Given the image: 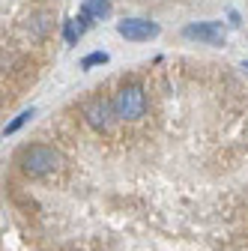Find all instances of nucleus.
<instances>
[{
    "instance_id": "nucleus-4",
    "label": "nucleus",
    "mask_w": 248,
    "mask_h": 251,
    "mask_svg": "<svg viewBox=\"0 0 248 251\" xmlns=\"http://www.w3.org/2000/svg\"><path fill=\"white\" fill-rule=\"evenodd\" d=\"M182 36L206 42V45H224V27L219 21H200V24H189L182 30Z\"/></svg>"
},
{
    "instance_id": "nucleus-1",
    "label": "nucleus",
    "mask_w": 248,
    "mask_h": 251,
    "mask_svg": "<svg viewBox=\"0 0 248 251\" xmlns=\"http://www.w3.org/2000/svg\"><path fill=\"white\" fill-rule=\"evenodd\" d=\"M18 165L27 176H45L60 168V152L45 144H30L18 152Z\"/></svg>"
},
{
    "instance_id": "nucleus-3",
    "label": "nucleus",
    "mask_w": 248,
    "mask_h": 251,
    "mask_svg": "<svg viewBox=\"0 0 248 251\" xmlns=\"http://www.w3.org/2000/svg\"><path fill=\"white\" fill-rule=\"evenodd\" d=\"M117 33L126 36L129 42H147V39H156L159 36V24L156 21H147V18H123L117 24Z\"/></svg>"
},
{
    "instance_id": "nucleus-9",
    "label": "nucleus",
    "mask_w": 248,
    "mask_h": 251,
    "mask_svg": "<svg viewBox=\"0 0 248 251\" xmlns=\"http://www.w3.org/2000/svg\"><path fill=\"white\" fill-rule=\"evenodd\" d=\"M99 63H108V54L105 51H93L81 60V69H90V66H99Z\"/></svg>"
},
{
    "instance_id": "nucleus-8",
    "label": "nucleus",
    "mask_w": 248,
    "mask_h": 251,
    "mask_svg": "<svg viewBox=\"0 0 248 251\" xmlns=\"http://www.w3.org/2000/svg\"><path fill=\"white\" fill-rule=\"evenodd\" d=\"M30 117H33V108H30V111H21V114H18V117H15V120H12L9 126H6V129H3V132H6V135H15V132L21 129V126H24V123H27Z\"/></svg>"
},
{
    "instance_id": "nucleus-6",
    "label": "nucleus",
    "mask_w": 248,
    "mask_h": 251,
    "mask_svg": "<svg viewBox=\"0 0 248 251\" xmlns=\"http://www.w3.org/2000/svg\"><path fill=\"white\" fill-rule=\"evenodd\" d=\"M87 27H90V18H84V15H78V18L66 21V30H63L66 42H69V45H75V42H78V39L87 33Z\"/></svg>"
},
{
    "instance_id": "nucleus-5",
    "label": "nucleus",
    "mask_w": 248,
    "mask_h": 251,
    "mask_svg": "<svg viewBox=\"0 0 248 251\" xmlns=\"http://www.w3.org/2000/svg\"><path fill=\"white\" fill-rule=\"evenodd\" d=\"M111 111H114V102H105V99H90L84 105L87 123L93 126V129H99V132H105L111 126Z\"/></svg>"
},
{
    "instance_id": "nucleus-2",
    "label": "nucleus",
    "mask_w": 248,
    "mask_h": 251,
    "mask_svg": "<svg viewBox=\"0 0 248 251\" xmlns=\"http://www.w3.org/2000/svg\"><path fill=\"white\" fill-rule=\"evenodd\" d=\"M147 111V93L141 84H123L117 93H114V114L120 120H138L144 117Z\"/></svg>"
},
{
    "instance_id": "nucleus-7",
    "label": "nucleus",
    "mask_w": 248,
    "mask_h": 251,
    "mask_svg": "<svg viewBox=\"0 0 248 251\" xmlns=\"http://www.w3.org/2000/svg\"><path fill=\"white\" fill-rule=\"evenodd\" d=\"M108 12H111L108 0H84V6H81V15L84 18H105Z\"/></svg>"
}]
</instances>
